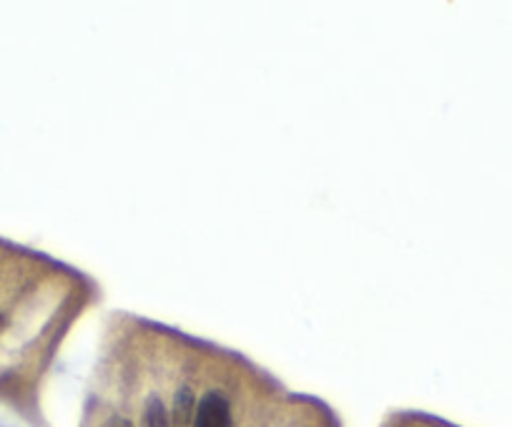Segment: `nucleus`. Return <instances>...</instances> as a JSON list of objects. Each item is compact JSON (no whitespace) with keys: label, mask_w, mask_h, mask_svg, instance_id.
Instances as JSON below:
<instances>
[{"label":"nucleus","mask_w":512,"mask_h":427,"mask_svg":"<svg viewBox=\"0 0 512 427\" xmlns=\"http://www.w3.org/2000/svg\"><path fill=\"white\" fill-rule=\"evenodd\" d=\"M106 427H134L128 420H123V417H113V420L106 422Z\"/></svg>","instance_id":"4"},{"label":"nucleus","mask_w":512,"mask_h":427,"mask_svg":"<svg viewBox=\"0 0 512 427\" xmlns=\"http://www.w3.org/2000/svg\"><path fill=\"white\" fill-rule=\"evenodd\" d=\"M194 427H231L229 402L219 392H209L199 402L194 415Z\"/></svg>","instance_id":"1"},{"label":"nucleus","mask_w":512,"mask_h":427,"mask_svg":"<svg viewBox=\"0 0 512 427\" xmlns=\"http://www.w3.org/2000/svg\"><path fill=\"white\" fill-rule=\"evenodd\" d=\"M176 425L184 427L186 422H189L191 415H196V407H194V397H191L189 390H181L179 395H176Z\"/></svg>","instance_id":"3"},{"label":"nucleus","mask_w":512,"mask_h":427,"mask_svg":"<svg viewBox=\"0 0 512 427\" xmlns=\"http://www.w3.org/2000/svg\"><path fill=\"white\" fill-rule=\"evenodd\" d=\"M146 427H171L169 425V415H166V407L159 397H151L146 402Z\"/></svg>","instance_id":"2"}]
</instances>
